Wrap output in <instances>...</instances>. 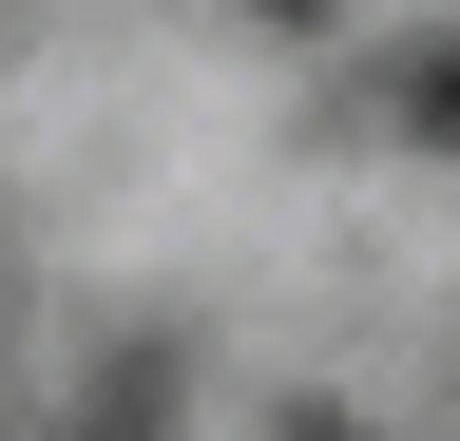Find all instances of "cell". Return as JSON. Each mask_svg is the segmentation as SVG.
Returning a JSON list of instances; mask_svg holds the SVG:
<instances>
[{"label": "cell", "mask_w": 460, "mask_h": 441, "mask_svg": "<svg viewBox=\"0 0 460 441\" xmlns=\"http://www.w3.org/2000/svg\"><path fill=\"white\" fill-rule=\"evenodd\" d=\"M422 135L460 154V39H441V58H422Z\"/></svg>", "instance_id": "obj_1"}]
</instances>
